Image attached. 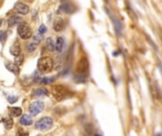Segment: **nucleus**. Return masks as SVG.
Returning a JSON list of instances; mask_svg holds the SVG:
<instances>
[{
  "label": "nucleus",
  "instance_id": "1",
  "mask_svg": "<svg viewBox=\"0 0 162 136\" xmlns=\"http://www.w3.org/2000/svg\"><path fill=\"white\" fill-rule=\"evenodd\" d=\"M89 64L86 58H82L77 63L76 70L74 73V80L78 83H84L88 79Z\"/></svg>",
  "mask_w": 162,
  "mask_h": 136
},
{
  "label": "nucleus",
  "instance_id": "2",
  "mask_svg": "<svg viewBox=\"0 0 162 136\" xmlns=\"http://www.w3.org/2000/svg\"><path fill=\"white\" fill-rule=\"evenodd\" d=\"M52 96L57 101H62L64 99H66L72 96V92L67 87L64 85H54L51 88Z\"/></svg>",
  "mask_w": 162,
  "mask_h": 136
},
{
  "label": "nucleus",
  "instance_id": "3",
  "mask_svg": "<svg viewBox=\"0 0 162 136\" xmlns=\"http://www.w3.org/2000/svg\"><path fill=\"white\" fill-rule=\"evenodd\" d=\"M54 62L50 57H42L38 59V71L42 74H48L53 69Z\"/></svg>",
  "mask_w": 162,
  "mask_h": 136
},
{
  "label": "nucleus",
  "instance_id": "4",
  "mask_svg": "<svg viewBox=\"0 0 162 136\" xmlns=\"http://www.w3.org/2000/svg\"><path fill=\"white\" fill-rule=\"evenodd\" d=\"M17 33H18L19 37L23 40H28L31 37V27L26 24L25 22H22L21 24L18 25L17 28Z\"/></svg>",
  "mask_w": 162,
  "mask_h": 136
},
{
  "label": "nucleus",
  "instance_id": "5",
  "mask_svg": "<svg viewBox=\"0 0 162 136\" xmlns=\"http://www.w3.org/2000/svg\"><path fill=\"white\" fill-rule=\"evenodd\" d=\"M53 125V120L51 117L45 116L41 119H39L35 123V127L39 130H48L51 129V127Z\"/></svg>",
  "mask_w": 162,
  "mask_h": 136
},
{
  "label": "nucleus",
  "instance_id": "6",
  "mask_svg": "<svg viewBox=\"0 0 162 136\" xmlns=\"http://www.w3.org/2000/svg\"><path fill=\"white\" fill-rule=\"evenodd\" d=\"M107 13L110 16L111 20H112L113 28H114V30H115V33H116V35L117 36H121L122 33H123V25L121 23V21L119 20L117 16H114V15L111 14L110 11H107Z\"/></svg>",
  "mask_w": 162,
  "mask_h": 136
},
{
  "label": "nucleus",
  "instance_id": "7",
  "mask_svg": "<svg viewBox=\"0 0 162 136\" xmlns=\"http://www.w3.org/2000/svg\"><path fill=\"white\" fill-rule=\"evenodd\" d=\"M44 107H45V104L44 102L42 101H34L32 102L31 104H29V113L31 114V115H37L38 113H40L43 110H44Z\"/></svg>",
  "mask_w": 162,
  "mask_h": 136
},
{
  "label": "nucleus",
  "instance_id": "8",
  "mask_svg": "<svg viewBox=\"0 0 162 136\" xmlns=\"http://www.w3.org/2000/svg\"><path fill=\"white\" fill-rule=\"evenodd\" d=\"M31 96L32 98H39V97L46 96H49V90L45 87H39L37 89H34Z\"/></svg>",
  "mask_w": 162,
  "mask_h": 136
},
{
  "label": "nucleus",
  "instance_id": "9",
  "mask_svg": "<svg viewBox=\"0 0 162 136\" xmlns=\"http://www.w3.org/2000/svg\"><path fill=\"white\" fill-rule=\"evenodd\" d=\"M76 7L69 3H63L59 7V11L63 12V13H73V12L76 11Z\"/></svg>",
  "mask_w": 162,
  "mask_h": 136
},
{
  "label": "nucleus",
  "instance_id": "10",
  "mask_svg": "<svg viewBox=\"0 0 162 136\" xmlns=\"http://www.w3.org/2000/svg\"><path fill=\"white\" fill-rule=\"evenodd\" d=\"M66 28V22L64 21L62 18H57L55 19L54 23H53V29L56 32L63 31Z\"/></svg>",
  "mask_w": 162,
  "mask_h": 136
},
{
  "label": "nucleus",
  "instance_id": "11",
  "mask_svg": "<svg viewBox=\"0 0 162 136\" xmlns=\"http://www.w3.org/2000/svg\"><path fill=\"white\" fill-rule=\"evenodd\" d=\"M15 10L16 11L18 12L19 14L21 15H26L29 13V8L28 5L22 3V2H18L15 5Z\"/></svg>",
  "mask_w": 162,
  "mask_h": 136
},
{
  "label": "nucleus",
  "instance_id": "12",
  "mask_svg": "<svg viewBox=\"0 0 162 136\" xmlns=\"http://www.w3.org/2000/svg\"><path fill=\"white\" fill-rule=\"evenodd\" d=\"M22 22H23L22 17H20L18 15H12L8 20V25L10 28H11V27H14V25H16L21 24Z\"/></svg>",
  "mask_w": 162,
  "mask_h": 136
},
{
  "label": "nucleus",
  "instance_id": "13",
  "mask_svg": "<svg viewBox=\"0 0 162 136\" xmlns=\"http://www.w3.org/2000/svg\"><path fill=\"white\" fill-rule=\"evenodd\" d=\"M6 68L10 72H11L12 74H14L16 76H18L19 73H20V68L15 62H7L6 63Z\"/></svg>",
  "mask_w": 162,
  "mask_h": 136
},
{
  "label": "nucleus",
  "instance_id": "14",
  "mask_svg": "<svg viewBox=\"0 0 162 136\" xmlns=\"http://www.w3.org/2000/svg\"><path fill=\"white\" fill-rule=\"evenodd\" d=\"M65 39L64 37H57L56 41H55V50L57 51L58 53H61L64 47H65Z\"/></svg>",
  "mask_w": 162,
  "mask_h": 136
},
{
  "label": "nucleus",
  "instance_id": "15",
  "mask_svg": "<svg viewBox=\"0 0 162 136\" xmlns=\"http://www.w3.org/2000/svg\"><path fill=\"white\" fill-rule=\"evenodd\" d=\"M19 122H20V124L23 126H31L33 123L32 119L29 117V115H28V114H23L22 117L20 118Z\"/></svg>",
  "mask_w": 162,
  "mask_h": 136
},
{
  "label": "nucleus",
  "instance_id": "16",
  "mask_svg": "<svg viewBox=\"0 0 162 136\" xmlns=\"http://www.w3.org/2000/svg\"><path fill=\"white\" fill-rule=\"evenodd\" d=\"M10 53L12 55V56H14V57H17V56H19V55L21 54V49H20V46L19 45L17 44V42H15V44L11 46V48H10Z\"/></svg>",
  "mask_w": 162,
  "mask_h": 136
},
{
  "label": "nucleus",
  "instance_id": "17",
  "mask_svg": "<svg viewBox=\"0 0 162 136\" xmlns=\"http://www.w3.org/2000/svg\"><path fill=\"white\" fill-rule=\"evenodd\" d=\"M2 122H3L4 127H5L6 130H11L12 126H14V120H12V118L11 116L5 117L2 120Z\"/></svg>",
  "mask_w": 162,
  "mask_h": 136
},
{
  "label": "nucleus",
  "instance_id": "18",
  "mask_svg": "<svg viewBox=\"0 0 162 136\" xmlns=\"http://www.w3.org/2000/svg\"><path fill=\"white\" fill-rule=\"evenodd\" d=\"M46 48H48L50 51V52H52V51L55 50V42L52 40V38H50V37L46 38Z\"/></svg>",
  "mask_w": 162,
  "mask_h": 136
},
{
  "label": "nucleus",
  "instance_id": "19",
  "mask_svg": "<svg viewBox=\"0 0 162 136\" xmlns=\"http://www.w3.org/2000/svg\"><path fill=\"white\" fill-rule=\"evenodd\" d=\"M10 113H11V115L14 117L20 116L21 114H22V109L19 107H12L10 109Z\"/></svg>",
  "mask_w": 162,
  "mask_h": 136
},
{
  "label": "nucleus",
  "instance_id": "20",
  "mask_svg": "<svg viewBox=\"0 0 162 136\" xmlns=\"http://www.w3.org/2000/svg\"><path fill=\"white\" fill-rule=\"evenodd\" d=\"M55 80V78H41L39 83L40 84H50Z\"/></svg>",
  "mask_w": 162,
  "mask_h": 136
},
{
  "label": "nucleus",
  "instance_id": "21",
  "mask_svg": "<svg viewBox=\"0 0 162 136\" xmlns=\"http://www.w3.org/2000/svg\"><path fill=\"white\" fill-rule=\"evenodd\" d=\"M37 45H38V44H36V42H33V41H32L31 42H29V44L27 45V49H28V51H29V52H33V51L36 49Z\"/></svg>",
  "mask_w": 162,
  "mask_h": 136
},
{
  "label": "nucleus",
  "instance_id": "22",
  "mask_svg": "<svg viewBox=\"0 0 162 136\" xmlns=\"http://www.w3.org/2000/svg\"><path fill=\"white\" fill-rule=\"evenodd\" d=\"M16 136H29V132L23 129H18L16 131Z\"/></svg>",
  "mask_w": 162,
  "mask_h": 136
},
{
  "label": "nucleus",
  "instance_id": "23",
  "mask_svg": "<svg viewBox=\"0 0 162 136\" xmlns=\"http://www.w3.org/2000/svg\"><path fill=\"white\" fill-rule=\"evenodd\" d=\"M23 59H24V56L22 54H20L19 56L15 57V63L17 65H21L23 63Z\"/></svg>",
  "mask_w": 162,
  "mask_h": 136
},
{
  "label": "nucleus",
  "instance_id": "24",
  "mask_svg": "<svg viewBox=\"0 0 162 136\" xmlns=\"http://www.w3.org/2000/svg\"><path fill=\"white\" fill-rule=\"evenodd\" d=\"M8 102L9 103H11V104H14L15 102L18 100V97H17L16 96H8Z\"/></svg>",
  "mask_w": 162,
  "mask_h": 136
},
{
  "label": "nucleus",
  "instance_id": "25",
  "mask_svg": "<svg viewBox=\"0 0 162 136\" xmlns=\"http://www.w3.org/2000/svg\"><path fill=\"white\" fill-rule=\"evenodd\" d=\"M33 42H35L36 44H39V42L42 41V39H43V37H42V34H35V35L33 36Z\"/></svg>",
  "mask_w": 162,
  "mask_h": 136
},
{
  "label": "nucleus",
  "instance_id": "26",
  "mask_svg": "<svg viewBox=\"0 0 162 136\" xmlns=\"http://www.w3.org/2000/svg\"><path fill=\"white\" fill-rule=\"evenodd\" d=\"M7 36H8V34L6 31H2V30H0V42H4L6 41L7 39Z\"/></svg>",
  "mask_w": 162,
  "mask_h": 136
},
{
  "label": "nucleus",
  "instance_id": "27",
  "mask_svg": "<svg viewBox=\"0 0 162 136\" xmlns=\"http://www.w3.org/2000/svg\"><path fill=\"white\" fill-rule=\"evenodd\" d=\"M46 27L45 25H41L40 27H39V28H38V32H39L40 34H45L46 32Z\"/></svg>",
  "mask_w": 162,
  "mask_h": 136
},
{
  "label": "nucleus",
  "instance_id": "28",
  "mask_svg": "<svg viewBox=\"0 0 162 136\" xmlns=\"http://www.w3.org/2000/svg\"><path fill=\"white\" fill-rule=\"evenodd\" d=\"M2 4H3V0H0V6H1Z\"/></svg>",
  "mask_w": 162,
  "mask_h": 136
},
{
  "label": "nucleus",
  "instance_id": "29",
  "mask_svg": "<svg viewBox=\"0 0 162 136\" xmlns=\"http://www.w3.org/2000/svg\"><path fill=\"white\" fill-rule=\"evenodd\" d=\"M1 25H2V20L0 19V27H1Z\"/></svg>",
  "mask_w": 162,
  "mask_h": 136
},
{
  "label": "nucleus",
  "instance_id": "30",
  "mask_svg": "<svg viewBox=\"0 0 162 136\" xmlns=\"http://www.w3.org/2000/svg\"><path fill=\"white\" fill-rule=\"evenodd\" d=\"M59 1H61V2H63V3H64V2L66 1V0H59Z\"/></svg>",
  "mask_w": 162,
  "mask_h": 136
},
{
  "label": "nucleus",
  "instance_id": "31",
  "mask_svg": "<svg viewBox=\"0 0 162 136\" xmlns=\"http://www.w3.org/2000/svg\"><path fill=\"white\" fill-rule=\"evenodd\" d=\"M105 1H108V0H105Z\"/></svg>",
  "mask_w": 162,
  "mask_h": 136
},
{
  "label": "nucleus",
  "instance_id": "32",
  "mask_svg": "<svg viewBox=\"0 0 162 136\" xmlns=\"http://www.w3.org/2000/svg\"><path fill=\"white\" fill-rule=\"evenodd\" d=\"M0 122H1V120H0Z\"/></svg>",
  "mask_w": 162,
  "mask_h": 136
}]
</instances>
